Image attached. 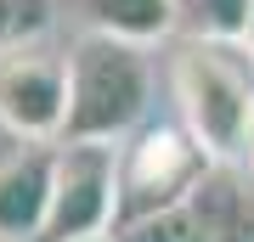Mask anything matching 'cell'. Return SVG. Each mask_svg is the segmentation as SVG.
Masks as SVG:
<instances>
[{"instance_id":"obj_1","label":"cell","mask_w":254,"mask_h":242,"mask_svg":"<svg viewBox=\"0 0 254 242\" xmlns=\"http://www.w3.org/2000/svg\"><path fill=\"white\" fill-rule=\"evenodd\" d=\"M170 96L181 124L215 163H243L254 130V51L237 40L187 34L170 51Z\"/></svg>"},{"instance_id":"obj_2","label":"cell","mask_w":254,"mask_h":242,"mask_svg":"<svg viewBox=\"0 0 254 242\" xmlns=\"http://www.w3.org/2000/svg\"><path fill=\"white\" fill-rule=\"evenodd\" d=\"M153 62L147 45L85 28L68 45V130L63 141H125L147 124Z\"/></svg>"},{"instance_id":"obj_3","label":"cell","mask_w":254,"mask_h":242,"mask_svg":"<svg viewBox=\"0 0 254 242\" xmlns=\"http://www.w3.org/2000/svg\"><path fill=\"white\" fill-rule=\"evenodd\" d=\"M215 175V158L187 124H141L119 141V220L113 231L136 225L158 208L187 203Z\"/></svg>"},{"instance_id":"obj_4","label":"cell","mask_w":254,"mask_h":242,"mask_svg":"<svg viewBox=\"0 0 254 242\" xmlns=\"http://www.w3.org/2000/svg\"><path fill=\"white\" fill-rule=\"evenodd\" d=\"M119 220V141H57L51 214L40 242H79Z\"/></svg>"},{"instance_id":"obj_5","label":"cell","mask_w":254,"mask_h":242,"mask_svg":"<svg viewBox=\"0 0 254 242\" xmlns=\"http://www.w3.org/2000/svg\"><path fill=\"white\" fill-rule=\"evenodd\" d=\"M0 130L17 141H63L68 130V51L28 40L0 51Z\"/></svg>"},{"instance_id":"obj_6","label":"cell","mask_w":254,"mask_h":242,"mask_svg":"<svg viewBox=\"0 0 254 242\" xmlns=\"http://www.w3.org/2000/svg\"><path fill=\"white\" fill-rule=\"evenodd\" d=\"M51 175L57 141H17L0 158V237L6 242H40L51 214Z\"/></svg>"},{"instance_id":"obj_7","label":"cell","mask_w":254,"mask_h":242,"mask_svg":"<svg viewBox=\"0 0 254 242\" xmlns=\"http://www.w3.org/2000/svg\"><path fill=\"white\" fill-rule=\"evenodd\" d=\"M85 28H102V34L136 40V45H164L175 40L187 6L181 0H79Z\"/></svg>"},{"instance_id":"obj_8","label":"cell","mask_w":254,"mask_h":242,"mask_svg":"<svg viewBox=\"0 0 254 242\" xmlns=\"http://www.w3.org/2000/svg\"><path fill=\"white\" fill-rule=\"evenodd\" d=\"M187 17H192V34H215V40L249 45L254 0H187Z\"/></svg>"},{"instance_id":"obj_9","label":"cell","mask_w":254,"mask_h":242,"mask_svg":"<svg viewBox=\"0 0 254 242\" xmlns=\"http://www.w3.org/2000/svg\"><path fill=\"white\" fill-rule=\"evenodd\" d=\"M46 23H51V6H46V0H0V51L40 40Z\"/></svg>"},{"instance_id":"obj_10","label":"cell","mask_w":254,"mask_h":242,"mask_svg":"<svg viewBox=\"0 0 254 242\" xmlns=\"http://www.w3.org/2000/svg\"><path fill=\"white\" fill-rule=\"evenodd\" d=\"M232 242H254V175L237 192V220H232Z\"/></svg>"},{"instance_id":"obj_11","label":"cell","mask_w":254,"mask_h":242,"mask_svg":"<svg viewBox=\"0 0 254 242\" xmlns=\"http://www.w3.org/2000/svg\"><path fill=\"white\" fill-rule=\"evenodd\" d=\"M79 242H119V231H96V237H79Z\"/></svg>"},{"instance_id":"obj_12","label":"cell","mask_w":254,"mask_h":242,"mask_svg":"<svg viewBox=\"0 0 254 242\" xmlns=\"http://www.w3.org/2000/svg\"><path fill=\"white\" fill-rule=\"evenodd\" d=\"M243 163H249V175H254V130H249V152H243Z\"/></svg>"},{"instance_id":"obj_13","label":"cell","mask_w":254,"mask_h":242,"mask_svg":"<svg viewBox=\"0 0 254 242\" xmlns=\"http://www.w3.org/2000/svg\"><path fill=\"white\" fill-rule=\"evenodd\" d=\"M249 51H254V28H249Z\"/></svg>"},{"instance_id":"obj_14","label":"cell","mask_w":254,"mask_h":242,"mask_svg":"<svg viewBox=\"0 0 254 242\" xmlns=\"http://www.w3.org/2000/svg\"><path fill=\"white\" fill-rule=\"evenodd\" d=\"M0 242H6V237H0Z\"/></svg>"},{"instance_id":"obj_15","label":"cell","mask_w":254,"mask_h":242,"mask_svg":"<svg viewBox=\"0 0 254 242\" xmlns=\"http://www.w3.org/2000/svg\"><path fill=\"white\" fill-rule=\"evenodd\" d=\"M181 6H187V0H181Z\"/></svg>"}]
</instances>
